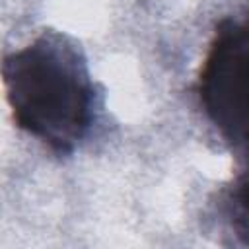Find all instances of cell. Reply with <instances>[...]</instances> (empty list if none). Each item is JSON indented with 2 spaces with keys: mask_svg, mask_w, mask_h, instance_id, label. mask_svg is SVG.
<instances>
[{
  "mask_svg": "<svg viewBox=\"0 0 249 249\" xmlns=\"http://www.w3.org/2000/svg\"><path fill=\"white\" fill-rule=\"evenodd\" d=\"M196 97L216 132L249 167V14L216 25Z\"/></svg>",
  "mask_w": 249,
  "mask_h": 249,
  "instance_id": "7a4b0ae2",
  "label": "cell"
},
{
  "mask_svg": "<svg viewBox=\"0 0 249 249\" xmlns=\"http://www.w3.org/2000/svg\"><path fill=\"white\" fill-rule=\"evenodd\" d=\"M6 101L19 130L54 156H70L97 119V91L82 47L47 29L4 56Z\"/></svg>",
  "mask_w": 249,
  "mask_h": 249,
  "instance_id": "6da1fadb",
  "label": "cell"
},
{
  "mask_svg": "<svg viewBox=\"0 0 249 249\" xmlns=\"http://www.w3.org/2000/svg\"><path fill=\"white\" fill-rule=\"evenodd\" d=\"M222 202V212L231 235L249 247V167L231 183Z\"/></svg>",
  "mask_w": 249,
  "mask_h": 249,
  "instance_id": "3957f363",
  "label": "cell"
}]
</instances>
